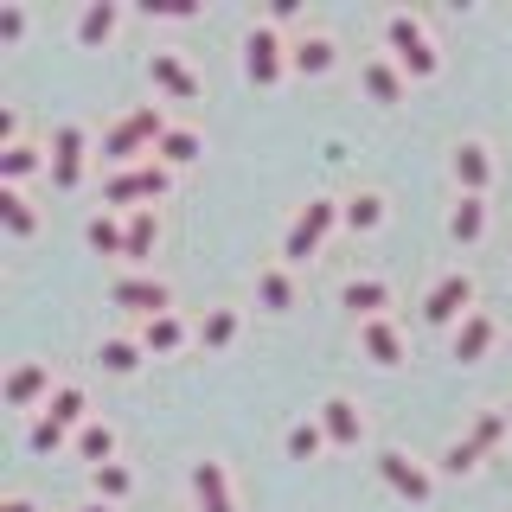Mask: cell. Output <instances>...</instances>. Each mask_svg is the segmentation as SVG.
Listing matches in <instances>:
<instances>
[{"instance_id":"obj_1","label":"cell","mask_w":512,"mask_h":512,"mask_svg":"<svg viewBox=\"0 0 512 512\" xmlns=\"http://www.w3.org/2000/svg\"><path fill=\"white\" fill-rule=\"evenodd\" d=\"M378 39H384V52L404 64L410 84H436V77H442V45H436V32H429V13L384 7L378 13Z\"/></svg>"},{"instance_id":"obj_2","label":"cell","mask_w":512,"mask_h":512,"mask_svg":"<svg viewBox=\"0 0 512 512\" xmlns=\"http://www.w3.org/2000/svg\"><path fill=\"white\" fill-rule=\"evenodd\" d=\"M173 128L167 116V103H135V109H122L116 122L96 135V167L103 173H116V167H135V160H148L160 148V135Z\"/></svg>"},{"instance_id":"obj_3","label":"cell","mask_w":512,"mask_h":512,"mask_svg":"<svg viewBox=\"0 0 512 512\" xmlns=\"http://www.w3.org/2000/svg\"><path fill=\"white\" fill-rule=\"evenodd\" d=\"M90 416H96L90 410V391L77 378H64L58 391H52V404L26 423V448H32V455H58V448H71V436L90 423Z\"/></svg>"},{"instance_id":"obj_4","label":"cell","mask_w":512,"mask_h":512,"mask_svg":"<svg viewBox=\"0 0 512 512\" xmlns=\"http://www.w3.org/2000/svg\"><path fill=\"white\" fill-rule=\"evenodd\" d=\"M333 231H346V218H340V199L333 192H314L308 205H295V218H288V231H282V263L288 269H301V263H314L320 250H327V237Z\"/></svg>"},{"instance_id":"obj_5","label":"cell","mask_w":512,"mask_h":512,"mask_svg":"<svg viewBox=\"0 0 512 512\" xmlns=\"http://www.w3.org/2000/svg\"><path fill=\"white\" fill-rule=\"evenodd\" d=\"M173 180L180 173L167 167V160H135V167H116V173H103V212H135V205H160L173 192Z\"/></svg>"},{"instance_id":"obj_6","label":"cell","mask_w":512,"mask_h":512,"mask_svg":"<svg viewBox=\"0 0 512 512\" xmlns=\"http://www.w3.org/2000/svg\"><path fill=\"white\" fill-rule=\"evenodd\" d=\"M103 301H109V308H122L141 327V320H154V314L173 308V282L160 276V269H109Z\"/></svg>"},{"instance_id":"obj_7","label":"cell","mask_w":512,"mask_h":512,"mask_svg":"<svg viewBox=\"0 0 512 512\" xmlns=\"http://www.w3.org/2000/svg\"><path fill=\"white\" fill-rule=\"evenodd\" d=\"M416 308H423V327L455 333L461 320L480 308V282H474V269H461V263H455V269H442V276L423 288V301H416Z\"/></svg>"},{"instance_id":"obj_8","label":"cell","mask_w":512,"mask_h":512,"mask_svg":"<svg viewBox=\"0 0 512 512\" xmlns=\"http://www.w3.org/2000/svg\"><path fill=\"white\" fill-rule=\"evenodd\" d=\"M372 468H378V480L404 506H429V500H436V461H423V455H410V448L384 442L378 455H372Z\"/></svg>"},{"instance_id":"obj_9","label":"cell","mask_w":512,"mask_h":512,"mask_svg":"<svg viewBox=\"0 0 512 512\" xmlns=\"http://www.w3.org/2000/svg\"><path fill=\"white\" fill-rule=\"evenodd\" d=\"M52 192H77L90 180V167H96V141H90V128L77 122V116H64L52 122Z\"/></svg>"},{"instance_id":"obj_10","label":"cell","mask_w":512,"mask_h":512,"mask_svg":"<svg viewBox=\"0 0 512 512\" xmlns=\"http://www.w3.org/2000/svg\"><path fill=\"white\" fill-rule=\"evenodd\" d=\"M58 384H64V378H58V365H52V359H20L7 378H0V404H7L13 416H26V423H32V416L52 404V391H58Z\"/></svg>"},{"instance_id":"obj_11","label":"cell","mask_w":512,"mask_h":512,"mask_svg":"<svg viewBox=\"0 0 512 512\" xmlns=\"http://www.w3.org/2000/svg\"><path fill=\"white\" fill-rule=\"evenodd\" d=\"M244 77L256 90H276L282 77H295V64H288V39L269 20H250V32H244Z\"/></svg>"},{"instance_id":"obj_12","label":"cell","mask_w":512,"mask_h":512,"mask_svg":"<svg viewBox=\"0 0 512 512\" xmlns=\"http://www.w3.org/2000/svg\"><path fill=\"white\" fill-rule=\"evenodd\" d=\"M148 84H154V103H199L205 96V77L192 71L180 45H154L148 52Z\"/></svg>"},{"instance_id":"obj_13","label":"cell","mask_w":512,"mask_h":512,"mask_svg":"<svg viewBox=\"0 0 512 512\" xmlns=\"http://www.w3.org/2000/svg\"><path fill=\"white\" fill-rule=\"evenodd\" d=\"M448 180H455V192L493 199V180H500V160H493V141H487V135H461L455 148H448Z\"/></svg>"},{"instance_id":"obj_14","label":"cell","mask_w":512,"mask_h":512,"mask_svg":"<svg viewBox=\"0 0 512 512\" xmlns=\"http://www.w3.org/2000/svg\"><path fill=\"white\" fill-rule=\"evenodd\" d=\"M352 340H359V359L378 365V372H397V365L410 359V340H404V320H397V314L352 320Z\"/></svg>"},{"instance_id":"obj_15","label":"cell","mask_w":512,"mask_h":512,"mask_svg":"<svg viewBox=\"0 0 512 512\" xmlns=\"http://www.w3.org/2000/svg\"><path fill=\"white\" fill-rule=\"evenodd\" d=\"M314 416H320V429H327L333 448H365V442H372V416H365V404L346 397V391H327L314 404Z\"/></svg>"},{"instance_id":"obj_16","label":"cell","mask_w":512,"mask_h":512,"mask_svg":"<svg viewBox=\"0 0 512 512\" xmlns=\"http://www.w3.org/2000/svg\"><path fill=\"white\" fill-rule=\"evenodd\" d=\"M122 26H128L122 0H84L77 20H71V45H77V52H109V45L122 39Z\"/></svg>"},{"instance_id":"obj_17","label":"cell","mask_w":512,"mask_h":512,"mask_svg":"<svg viewBox=\"0 0 512 512\" xmlns=\"http://www.w3.org/2000/svg\"><path fill=\"white\" fill-rule=\"evenodd\" d=\"M340 308H346L352 320H378V314L397 308V282L378 276V269H352V276L340 282Z\"/></svg>"},{"instance_id":"obj_18","label":"cell","mask_w":512,"mask_h":512,"mask_svg":"<svg viewBox=\"0 0 512 512\" xmlns=\"http://www.w3.org/2000/svg\"><path fill=\"white\" fill-rule=\"evenodd\" d=\"M135 340H141V352H148V359H180L186 346H199V320H186L180 308H167V314L141 320Z\"/></svg>"},{"instance_id":"obj_19","label":"cell","mask_w":512,"mask_h":512,"mask_svg":"<svg viewBox=\"0 0 512 512\" xmlns=\"http://www.w3.org/2000/svg\"><path fill=\"white\" fill-rule=\"evenodd\" d=\"M288 64H295V77H308V84H320V77L340 71V39H333L327 26H308L288 39Z\"/></svg>"},{"instance_id":"obj_20","label":"cell","mask_w":512,"mask_h":512,"mask_svg":"<svg viewBox=\"0 0 512 512\" xmlns=\"http://www.w3.org/2000/svg\"><path fill=\"white\" fill-rule=\"evenodd\" d=\"M359 90L372 96L378 109H397V103L410 96V77H404V64H397V58L378 45V52H365V58H359Z\"/></svg>"},{"instance_id":"obj_21","label":"cell","mask_w":512,"mask_h":512,"mask_svg":"<svg viewBox=\"0 0 512 512\" xmlns=\"http://www.w3.org/2000/svg\"><path fill=\"white\" fill-rule=\"evenodd\" d=\"M186 480H192V506L199 512H244L237 506V480H231V468H224L218 455H199Z\"/></svg>"},{"instance_id":"obj_22","label":"cell","mask_w":512,"mask_h":512,"mask_svg":"<svg viewBox=\"0 0 512 512\" xmlns=\"http://www.w3.org/2000/svg\"><path fill=\"white\" fill-rule=\"evenodd\" d=\"M442 231H448V244H461V250L487 244V231H493V199L455 192V199H448V212H442Z\"/></svg>"},{"instance_id":"obj_23","label":"cell","mask_w":512,"mask_h":512,"mask_svg":"<svg viewBox=\"0 0 512 512\" xmlns=\"http://www.w3.org/2000/svg\"><path fill=\"white\" fill-rule=\"evenodd\" d=\"M493 346H500V314H493V308H474L455 333H448V359H455V365H480Z\"/></svg>"},{"instance_id":"obj_24","label":"cell","mask_w":512,"mask_h":512,"mask_svg":"<svg viewBox=\"0 0 512 512\" xmlns=\"http://www.w3.org/2000/svg\"><path fill=\"white\" fill-rule=\"evenodd\" d=\"M71 461H84V474H90V468H109V461H122V429L109 423L103 410H96L90 423L71 436Z\"/></svg>"},{"instance_id":"obj_25","label":"cell","mask_w":512,"mask_h":512,"mask_svg":"<svg viewBox=\"0 0 512 512\" xmlns=\"http://www.w3.org/2000/svg\"><path fill=\"white\" fill-rule=\"evenodd\" d=\"M340 218H346L352 237H378L384 224H391V199H384L378 186H352L346 199H340Z\"/></svg>"},{"instance_id":"obj_26","label":"cell","mask_w":512,"mask_h":512,"mask_svg":"<svg viewBox=\"0 0 512 512\" xmlns=\"http://www.w3.org/2000/svg\"><path fill=\"white\" fill-rule=\"evenodd\" d=\"M250 295H256V308H263V314H288V308H295V269H288L282 256L256 263V276H250Z\"/></svg>"},{"instance_id":"obj_27","label":"cell","mask_w":512,"mask_h":512,"mask_svg":"<svg viewBox=\"0 0 512 512\" xmlns=\"http://www.w3.org/2000/svg\"><path fill=\"white\" fill-rule=\"evenodd\" d=\"M141 365H148V352H141L135 327H116V333L96 340V372H103V378H135Z\"/></svg>"},{"instance_id":"obj_28","label":"cell","mask_w":512,"mask_h":512,"mask_svg":"<svg viewBox=\"0 0 512 512\" xmlns=\"http://www.w3.org/2000/svg\"><path fill=\"white\" fill-rule=\"evenodd\" d=\"M84 244L103 256L109 269H122V263H128V218H122V212H103V205H96V212L84 218Z\"/></svg>"},{"instance_id":"obj_29","label":"cell","mask_w":512,"mask_h":512,"mask_svg":"<svg viewBox=\"0 0 512 512\" xmlns=\"http://www.w3.org/2000/svg\"><path fill=\"white\" fill-rule=\"evenodd\" d=\"M122 218H128V263L122 269H154V250H160V237H167L160 205H135V212H122Z\"/></svg>"},{"instance_id":"obj_30","label":"cell","mask_w":512,"mask_h":512,"mask_svg":"<svg viewBox=\"0 0 512 512\" xmlns=\"http://www.w3.org/2000/svg\"><path fill=\"white\" fill-rule=\"evenodd\" d=\"M26 180H52V148H39V141L0 148V186H26Z\"/></svg>"},{"instance_id":"obj_31","label":"cell","mask_w":512,"mask_h":512,"mask_svg":"<svg viewBox=\"0 0 512 512\" xmlns=\"http://www.w3.org/2000/svg\"><path fill=\"white\" fill-rule=\"evenodd\" d=\"M282 455H288V461H301V468L333 455V442H327V429H320V416H314V410H301L295 423L282 429Z\"/></svg>"},{"instance_id":"obj_32","label":"cell","mask_w":512,"mask_h":512,"mask_svg":"<svg viewBox=\"0 0 512 512\" xmlns=\"http://www.w3.org/2000/svg\"><path fill=\"white\" fill-rule=\"evenodd\" d=\"M154 160H167L173 173L199 167V160H205V128H199V122H173L167 135H160V148H154Z\"/></svg>"},{"instance_id":"obj_33","label":"cell","mask_w":512,"mask_h":512,"mask_svg":"<svg viewBox=\"0 0 512 512\" xmlns=\"http://www.w3.org/2000/svg\"><path fill=\"white\" fill-rule=\"evenodd\" d=\"M0 231L13 244H32L39 237V205L26 199V186H0Z\"/></svg>"},{"instance_id":"obj_34","label":"cell","mask_w":512,"mask_h":512,"mask_svg":"<svg viewBox=\"0 0 512 512\" xmlns=\"http://www.w3.org/2000/svg\"><path fill=\"white\" fill-rule=\"evenodd\" d=\"M90 500H103V506H128V500H135V468H128V461L90 468Z\"/></svg>"},{"instance_id":"obj_35","label":"cell","mask_w":512,"mask_h":512,"mask_svg":"<svg viewBox=\"0 0 512 512\" xmlns=\"http://www.w3.org/2000/svg\"><path fill=\"white\" fill-rule=\"evenodd\" d=\"M506 436H512V410H500V404L474 410V423H468V442L480 448V455H500V448H506Z\"/></svg>"},{"instance_id":"obj_36","label":"cell","mask_w":512,"mask_h":512,"mask_svg":"<svg viewBox=\"0 0 512 512\" xmlns=\"http://www.w3.org/2000/svg\"><path fill=\"white\" fill-rule=\"evenodd\" d=\"M237 333H244V314L237 308H205V320H199V346L205 352H231Z\"/></svg>"},{"instance_id":"obj_37","label":"cell","mask_w":512,"mask_h":512,"mask_svg":"<svg viewBox=\"0 0 512 512\" xmlns=\"http://www.w3.org/2000/svg\"><path fill=\"white\" fill-rule=\"evenodd\" d=\"M480 461H487V455H480V448H474L468 436H455V442H448L442 455H436V474H455V480H461V474H474Z\"/></svg>"},{"instance_id":"obj_38","label":"cell","mask_w":512,"mask_h":512,"mask_svg":"<svg viewBox=\"0 0 512 512\" xmlns=\"http://www.w3.org/2000/svg\"><path fill=\"white\" fill-rule=\"evenodd\" d=\"M263 20L282 32V39H295V32H308L314 20H308V7H301V0H269L263 7Z\"/></svg>"},{"instance_id":"obj_39","label":"cell","mask_w":512,"mask_h":512,"mask_svg":"<svg viewBox=\"0 0 512 512\" xmlns=\"http://www.w3.org/2000/svg\"><path fill=\"white\" fill-rule=\"evenodd\" d=\"M26 26H32V13L20 7V0H0V45H20Z\"/></svg>"},{"instance_id":"obj_40","label":"cell","mask_w":512,"mask_h":512,"mask_svg":"<svg viewBox=\"0 0 512 512\" xmlns=\"http://www.w3.org/2000/svg\"><path fill=\"white\" fill-rule=\"evenodd\" d=\"M199 0H154V7H148V20H173V26H186V20H199Z\"/></svg>"},{"instance_id":"obj_41","label":"cell","mask_w":512,"mask_h":512,"mask_svg":"<svg viewBox=\"0 0 512 512\" xmlns=\"http://www.w3.org/2000/svg\"><path fill=\"white\" fill-rule=\"evenodd\" d=\"M13 141H26V116H20V109H0V148H13Z\"/></svg>"},{"instance_id":"obj_42","label":"cell","mask_w":512,"mask_h":512,"mask_svg":"<svg viewBox=\"0 0 512 512\" xmlns=\"http://www.w3.org/2000/svg\"><path fill=\"white\" fill-rule=\"evenodd\" d=\"M0 512H39V500H32L26 487H7V493H0Z\"/></svg>"},{"instance_id":"obj_43","label":"cell","mask_w":512,"mask_h":512,"mask_svg":"<svg viewBox=\"0 0 512 512\" xmlns=\"http://www.w3.org/2000/svg\"><path fill=\"white\" fill-rule=\"evenodd\" d=\"M71 512H116V506H103V500H84V506H71Z\"/></svg>"}]
</instances>
